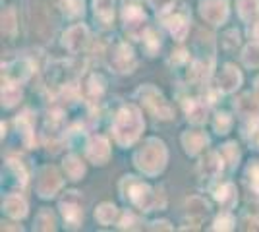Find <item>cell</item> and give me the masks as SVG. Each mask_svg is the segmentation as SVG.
<instances>
[{
	"mask_svg": "<svg viewBox=\"0 0 259 232\" xmlns=\"http://www.w3.org/2000/svg\"><path fill=\"white\" fill-rule=\"evenodd\" d=\"M145 124L141 118V112L136 105H126L118 111L112 122V135L114 142L120 147H130L140 140L141 132H143Z\"/></svg>",
	"mask_w": 259,
	"mask_h": 232,
	"instance_id": "cell-1",
	"label": "cell"
},
{
	"mask_svg": "<svg viewBox=\"0 0 259 232\" xmlns=\"http://www.w3.org/2000/svg\"><path fill=\"white\" fill-rule=\"evenodd\" d=\"M166 159H168V153H166L164 144H162L161 140H157V137H149L134 153V165L138 166L143 174L157 176L159 172L164 170Z\"/></svg>",
	"mask_w": 259,
	"mask_h": 232,
	"instance_id": "cell-2",
	"label": "cell"
},
{
	"mask_svg": "<svg viewBox=\"0 0 259 232\" xmlns=\"http://www.w3.org/2000/svg\"><path fill=\"white\" fill-rule=\"evenodd\" d=\"M120 192H122V198L141 211H151L159 205V196H157L159 192L151 190L145 182H141L136 176L122 178Z\"/></svg>",
	"mask_w": 259,
	"mask_h": 232,
	"instance_id": "cell-3",
	"label": "cell"
},
{
	"mask_svg": "<svg viewBox=\"0 0 259 232\" xmlns=\"http://www.w3.org/2000/svg\"><path fill=\"white\" fill-rule=\"evenodd\" d=\"M138 97H140L143 107L151 112L153 116H157L161 120H170L174 116L172 107L164 101V97L153 85H141L138 89Z\"/></svg>",
	"mask_w": 259,
	"mask_h": 232,
	"instance_id": "cell-4",
	"label": "cell"
},
{
	"mask_svg": "<svg viewBox=\"0 0 259 232\" xmlns=\"http://www.w3.org/2000/svg\"><path fill=\"white\" fill-rule=\"evenodd\" d=\"M122 20H124V27L132 37L140 39L143 37V33L147 31L145 29V14L143 8L140 6V0H124V6H122Z\"/></svg>",
	"mask_w": 259,
	"mask_h": 232,
	"instance_id": "cell-5",
	"label": "cell"
},
{
	"mask_svg": "<svg viewBox=\"0 0 259 232\" xmlns=\"http://www.w3.org/2000/svg\"><path fill=\"white\" fill-rule=\"evenodd\" d=\"M108 66L112 68L114 72H118V74L134 72L136 66H138V60H136L132 47H128V43H124V41H116L112 44L110 53H108Z\"/></svg>",
	"mask_w": 259,
	"mask_h": 232,
	"instance_id": "cell-6",
	"label": "cell"
},
{
	"mask_svg": "<svg viewBox=\"0 0 259 232\" xmlns=\"http://www.w3.org/2000/svg\"><path fill=\"white\" fill-rule=\"evenodd\" d=\"M60 213L70 228H79V224L83 221V209H81L77 192H66V196L60 199Z\"/></svg>",
	"mask_w": 259,
	"mask_h": 232,
	"instance_id": "cell-7",
	"label": "cell"
},
{
	"mask_svg": "<svg viewBox=\"0 0 259 232\" xmlns=\"http://www.w3.org/2000/svg\"><path fill=\"white\" fill-rule=\"evenodd\" d=\"M62 188V176L54 166H45L37 178V194L43 199H49L56 196V192Z\"/></svg>",
	"mask_w": 259,
	"mask_h": 232,
	"instance_id": "cell-8",
	"label": "cell"
},
{
	"mask_svg": "<svg viewBox=\"0 0 259 232\" xmlns=\"http://www.w3.org/2000/svg\"><path fill=\"white\" fill-rule=\"evenodd\" d=\"M199 14L207 23L221 25L228 18V2L227 0H201L199 2Z\"/></svg>",
	"mask_w": 259,
	"mask_h": 232,
	"instance_id": "cell-9",
	"label": "cell"
},
{
	"mask_svg": "<svg viewBox=\"0 0 259 232\" xmlns=\"http://www.w3.org/2000/svg\"><path fill=\"white\" fill-rule=\"evenodd\" d=\"M87 159L93 165H107L110 159V145H108L107 137L103 135H93L85 145Z\"/></svg>",
	"mask_w": 259,
	"mask_h": 232,
	"instance_id": "cell-10",
	"label": "cell"
},
{
	"mask_svg": "<svg viewBox=\"0 0 259 232\" xmlns=\"http://www.w3.org/2000/svg\"><path fill=\"white\" fill-rule=\"evenodd\" d=\"M89 41V31L83 23H77V25H72L68 31L62 37V44L72 53V55H77L83 47Z\"/></svg>",
	"mask_w": 259,
	"mask_h": 232,
	"instance_id": "cell-11",
	"label": "cell"
},
{
	"mask_svg": "<svg viewBox=\"0 0 259 232\" xmlns=\"http://www.w3.org/2000/svg\"><path fill=\"white\" fill-rule=\"evenodd\" d=\"M223 157L215 151H209V153L201 159V163L197 166V174L201 180H205V182H211V180H215L219 178V174L223 172Z\"/></svg>",
	"mask_w": 259,
	"mask_h": 232,
	"instance_id": "cell-12",
	"label": "cell"
},
{
	"mask_svg": "<svg viewBox=\"0 0 259 232\" xmlns=\"http://www.w3.org/2000/svg\"><path fill=\"white\" fill-rule=\"evenodd\" d=\"M182 107L186 114H188V120L195 124V126H201L205 124L209 118V103H205L203 99H182Z\"/></svg>",
	"mask_w": 259,
	"mask_h": 232,
	"instance_id": "cell-13",
	"label": "cell"
},
{
	"mask_svg": "<svg viewBox=\"0 0 259 232\" xmlns=\"http://www.w3.org/2000/svg\"><path fill=\"white\" fill-rule=\"evenodd\" d=\"M242 85V72L234 64H227L223 68V72L219 74L217 79V87L221 93H234Z\"/></svg>",
	"mask_w": 259,
	"mask_h": 232,
	"instance_id": "cell-14",
	"label": "cell"
},
{
	"mask_svg": "<svg viewBox=\"0 0 259 232\" xmlns=\"http://www.w3.org/2000/svg\"><path fill=\"white\" fill-rule=\"evenodd\" d=\"M234 109L236 112L248 122H257L259 120V97L253 93H246L242 97H238L236 103H234Z\"/></svg>",
	"mask_w": 259,
	"mask_h": 232,
	"instance_id": "cell-15",
	"label": "cell"
},
{
	"mask_svg": "<svg viewBox=\"0 0 259 232\" xmlns=\"http://www.w3.org/2000/svg\"><path fill=\"white\" fill-rule=\"evenodd\" d=\"M207 144H209V137L199 130H192V132L188 130V132L182 133V145L188 155L201 153L207 147Z\"/></svg>",
	"mask_w": 259,
	"mask_h": 232,
	"instance_id": "cell-16",
	"label": "cell"
},
{
	"mask_svg": "<svg viewBox=\"0 0 259 232\" xmlns=\"http://www.w3.org/2000/svg\"><path fill=\"white\" fill-rule=\"evenodd\" d=\"M213 198L217 199V203L223 207V209H232L238 201V192L236 186L232 182H223L221 186H217L213 192Z\"/></svg>",
	"mask_w": 259,
	"mask_h": 232,
	"instance_id": "cell-17",
	"label": "cell"
},
{
	"mask_svg": "<svg viewBox=\"0 0 259 232\" xmlns=\"http://www.w3.org/2000/svg\"><path fill=\"white\" fill-rule=\"evenodd\" d=\"M31 64H29V60H25V58H20V60H14L12 64L6 66L4 70V77L8 79V81H25L27 77L31 76Z\"/></svg>",
	"mask_w": 259,
	"mask_h": 232,
	"instance_id": "cell-18",
	"label": "cell"
},
{
	"mask_svg": "<svg viewBox=\"0 0 259 232\" xmlns=\"http://www.w3.org/2000/svg\"><path fill=\"white\" fill-rule=\"evenodd\" d=\"M2 209L6 211L12 219H23L27 215V203H25V199L22 196L10 194L2 201Z\"/></svg>",
	"mask_w": 259,
	"mask_h": 232,
	"instance_id": "cell-19",
	"label": "cell"
},
{
	"mask_svg": "<svg viewBox=\"0 0 259 232\" xmlns=\"http://www.w3.org/2000/svg\"><path fill=\"white\" fill-rule=\"evenodd\" d=\"M164 22H166V27H168V31L172 33V37L176 41H184V39H186L188 29H190V22H188L186 16L174 14V16H168Z\"/></svg>",
	"mask_w": 259,
	"mask_h": 232,
	"instance_id": "cell-20",
	"label": "cell"
},
{
	"mask_svg": "<svg viewBox=\"0 0 259 232\" xmlns=\"http://www.w3.org/2000/svg\"><path fill=\"white\" fill-rule=\"evenodd\" d=\"M93 14L103 25H110L114 20V0H93Z\"/></svg>",
	"mask_w": 259,
	"mask_h": 232,
	"instance_id": "cell-21",
	"label": "cell"
},
{
	"mask_svg": "<svg viewBox=\"0 0 259 232\" xmlns=\"http://www.w3.org/2000/svg\"><path fill=\"white\" fill-rule=\"evenodd\" d=\"M22 99V89L16 81H2V105L6 109H12L16 107Z\"/></svg>",
	"mask_w": 259,
	"mask_h": 232,
	"instance_id": "cell-22",
	"label": "cell"
},
{
	"mask_svg": "<svg viewBox=\"0 0 259 232\" xmlns=\"http://www.w3.org/2000/svg\"><path fill=\"white\" fill-rule=\"evenodd\" d=\"M105 95V79L97 74H93V76L87 77L85 81V97L89 101H101V97Z\"/></svg>",
	"mask_w": 259,
	"mask_h": 232,
	"instance_id": "cell-23",
	"label": "cell"
},
{
	"mask_svg": "<svg viewBox=\"0 0 259 232\" xmlns=\"http://www.w3.org/2000/svg\"><path fill=\"white\" fill-rule=\"evenodd\" d=\"M95 219H97L99 224L110 226V224H114L118 221V209L112 203H101L95 209Z\"/></svg>",
	"mask_w": 259,
	"mask_h": 232,
	"instance_id": "cell-24",
	"label": "cell"
},
{
	"mask_svg": "<svg viewBox=\"0 0 259 232\" xmlns=\"http://www.w3.org/2000/svg\"><path fill=\"white\" fill-rule=\"evenodd\" d=\"M238 16L246 23H253L259 16V0H238Z\"/></svg>",
	"mask_w": 259,
	"mask_h": 232,
	"instance_id": "cell-25",
	"label": "cell"
},
{
	"mask_svg": "<svg viewBox=\"0 0 259 232\" xmlns=\"http://www.w3.org/2000/svg\"><path fill=\"white\" fill-rule=\"evenodd\" d=\"M64 170H66V176L70 180H81L83 174H85V165L81 163V159H77L76 155H70L64 159Z\"/></svg>",
	"mask_w": 259,
	"mask_h": 232,
	"instance_id": "cell-26",
	"label": "cell"
},
{
	"mask_svg": "<svg viewBox=\"0 0 259 232\" xmlns=\"http://www.w3.org/2000/svg\"><path fill=\"white\" fill-rule=\"evenodd\" d=\"M246 182H248L249 192L255 196V199L259 201V161H253L251 165L246 168ZM249 194V196H251Z\"/></svg>",
	"mask_w": 259,
	"mask_h": 232,
	"instance_id": "cell-27",
	"label": "cell"
},
{
	"mask_svg": "<svg viewBox=\"0 0 259 232\" xmlns=\"http://www.w3.org/2000/svg\"><path fill=\"white\" fill-rule=\"evenodd\" d=\"M141 39H143V49L147 51V55L155 56V53L161 49V35L157 33L155 29H147Z\"/></svg>",
	"mask_w": 259,
	"mask_h": 232,
	"instance_id": "cell-28",
	"label": "cell"
},
{
	"mask_svg": "<svg viewBox=\"0 0 259 232\" xmlns=\"http://www.w3.org/2000/svg\"><path fill=\"white\" fill-rule=\"evenodd\" d=\"M242 60H244V64L248 68H259V41H251L244 49Z\"/></svg>",
	"mask_w": 259,
	"mask_h": 232,
	"instance_id": "cell-29",
	"label": "cell"
},
{
	"mask_svg": "<svg viewBox=\"0 0 259 232\" xmlns=\"http://www.w3.org/2000/svg\"><path fill=\"white\" fill-rule=\"evenodd\" d=\"M35 228H39V230H54L56 228V219H54L53 213L49 209L41 211L37 215V219H35Z\"/></svg>",
	"mask_w": 259,
	"mask_h": 232,
	"instance_id": "cell-30",
	"label": "cell"
},
{
	"mask_svg": "<svg viewBox=\"0 0 259 232\" xmlns=\"http://www.w3.org/2000/svg\"><path fill=\"white\" fill-rule=\"evenodd\" d=\"M60 10L64 12L68 18H77L83 16V0H62Z\"/></svg>",
	"mask_w": 259,
	"mask_h": 232,
	"instance_id": "cell-31",
	"label": "cell"
},
{
	"mask_svg": "<svg viewBox=\"0 0 259 232\" xmlns=\"http://www.w3.org/2000/svg\"><path fill=\"white\" fill-rule=\"evenodd\" d=\"M16 29H18V25H16V12L8 8V10L2 12V33L8 35V37H14Z\"/></svg>",
	"mask_w": 259,
	"mask_h": 232,
	"instance_id": "cell-32",
	"label": "cell"
},
{
	"mask_svg": "<svg viewBox=\"0 0 259 232\" xmlns=\"http://www.w3.org/2000/svg\"><path fill=\"white\" fill-rule=\"evenodd\" d=\"M213 126H215L217 133H228L230 132V128H232V118H230V114H227V112H219V114L215 116Z\"/></svg>",
	"mask_w": 259,
	"mask_h": 232,
	"instance_id": "cell-33",
	"label": "cell"
},
{
	"mask_svg": "<svg viewBox=\"0 0 259 232\" xmlns=\"http://www.w3.org/2000/svg\"><path fill=\"white\" fill-rule=\"evenodd\" d=\"M211 228H213V230H232V228H234V219H232V215L225 211L221 217H217Z\"/></svg>",
	"mask_w": 259,
	"mask_h": 232,
	"instance_id": "cell-34",
	"label": "cell"
},
{
	"mask_svg": "<svg viewBox=\"0 0 259 232\" xmlns=\"http://www.w3.org/2000/svg\"><path fill=\"white\" fill-rule=\"evenodd\" d=\"M223 153L227 155V161L230 163V166L238 165V159H240V151H238L236 142H228V144L223 145Z\"/></svg>",
	"mask_w": 259,
	"mask_h": 232,
	"instance_id": "cell-35",
	"label": "cell"
},
{
	"mask_svg": "<svg viewBox=\"0 0 259 232\" xmlns=\"http://www.w3.org/2000/svg\"><path fill=\"white\" fill-rule=\"evenodd\" d=\"M147 2H149V6H151L157 14H166V12L174 6L176 0H147Z\"/></svg>",
	"mask_w": 259,
	"mask_h": 232,
	"instance_id": "cell-36",
	"label": "cell"
},
{
	"mask_svg": "<svg viewBox=\"0 0 259 232\" xmlns=\"http://www.w3.org/2000/svg\"><path fill=\"white\" fill-rule=\"evenodd\" d=\"M244 230H259V215L255 217H248L246 221H244V226H242Z\"/></svg>",
	"mask_w": 259,
	"mask_h": 232,
	"instance_id": "cell-37",
	"label": "cell"
},
{
	"mask_svg": "<svg viewBox=\"0 0 259 232\" xmlns=\"http://www.w3.org/2000/svg\"><path fill=\"white\" fill-rule=\"evenodd\" d=\"M225 37H228L230 41H225V44H227L228 49H232V47H238L240 44V37H238V31H228Z\"/></svg>",
	"mask_w": 259,
	"mask_h": 232,
	"instance_id": "cell-38",
	"label": "cell"
},
{
	"mask_svg": "<svg viewBox=\"0 0 259 232\" xmlns=\"http://www.w3.org/2000/svg\"><path fill=\"white\" fill-rule=\"evenodd\" d=\"M249 35H251V39H253V41H259V22L251 23V27H249Z\"/></svg>",
	"mask_w": 259,
	"mask_h": 232,
	"instance_id": "cell-39",
	"label": "cell"
},
{
	"mask_svg": "<svg viewBox=\"0 0 259 232\" xmlns=\"http://www.w3.org/2000/svg\"><path fill=\"white\" fill-rule=\"evenodd\" d=\"M151 228H153V230H157V228H166V230H172V226H168V222H166V221H157V222H153Z\"/></svg>",
	"mask_w": 259,
	"mask_h": 232,
	"instance_id": "cell-40",
	"label": "cell"
},
{
	"mask_svg": "<svg viewBox=\"0 0 259 232\" xmlns=\"http://www.w3.org/2000/svg\"><path fill=\"white\" fill-rule=\"evenodd\" d=\"M253 89H255V95L259 97V77L255 79V87H253Z\"/></svg>",
	"mask_w": 259,
	"mask_h": 232,
	"instance_id": "cell-41",
	"label": "cell"
},
{
	"mask_svg": "<svg viewBox=\"0 0 259 232\" xmlns=\"http://www.w3.org/2000/svg\"><path fill=\"white\" fill-rule=\"evenodd\" d=\"M253 142H255V145H257V147H259V132L255 133V137H253Z\"/></svg>",
	"mask_w": 259,
	"mask_h": 232,
	"instance_id": "cell-42",
	"label": "cell"
}]
</instances>
